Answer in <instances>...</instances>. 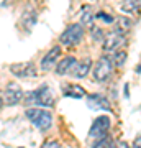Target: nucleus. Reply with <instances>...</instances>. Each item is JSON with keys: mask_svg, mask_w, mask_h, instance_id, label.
Returning <instances> with one entry per match:
<instances>
[{"mask_svg": "<svg viewBox=\"0 0 141 148\" xmlns=\"http://www.w3.org/2000/svg\"><path fill=\"white\" fill-rule=\"evenodd\" d=\"M76 64H77L76 58H74V56H67V58H64L63 61L56 66V73L58 74H66V73H69L71 69H74Z\"/></svg>", "mask_w": 141, "mask_h": 148, "instance_id": "obj_11", "label": "nucleus"}, {"mask_svg": "<svg viewBox=\"0 0 141 148\" xmlns=\"http://www.w3.org/2000/svg\"><path fill=\"white\" fill-rule=\"evenodd\" d=\"M82 36H84L82 27L79 23H74V25H71V27H67L64 30V33L61 35V43L66 45V46H74V45L80 43Z\"/></svg>", "mask_w": 141, "mask_h": 148, "instance_id": "obj_4", "label": "nucleus"}, {"mask_svg": "<svg viewBox=\"0 0 141 148\" xmlns=\"http://www.w3.org/2000/svg\"><path fill=\"white\" fill-rule=\"evenodd\" d=\"M97 16H99V18H104V20H107V21H112V20H113L110 15H105V13H97Z\"/></svg>", "mask_w": 141, "mask_h": 148, "instance_id": "obj_24", "label": "nucleus"}, {"mask_svg": "<svg viewBox=\"0 0 141 148\" xmlns=\"http://www.w3.org/2000/svg\"><path fill=\"white\" fill-rule=\"evenodd\" d=\"M125 45V38H123V33L120 32H112L108 33L104 40V51H116L120 49V46Z\"/></svg>", "mask_w": 141, "mask_h": 148, "instance_id": "obj_7", "label": "nucleus"}, {"mask_svg": "<svg viewBox=\"0 0 141 148\" xmlns=\"http://www.w3.org/2000/svg\"><path fill=\"white\" fill-rule=\"evenodd\" d=\"M10 71L18 77H35L36 76V69L31 63H20L10 66Z\"/></svg>", "mask_w": 141, "mask_h": 148, "instance_id": "obj_8", "label": "nucleus"}, {"mask_svg": "<svg viewBox=\"0 0 141 148\" xmlns=\"http://www.w3.org/2000/svg\"><path fill=\"white\" fill-rule=\"evenodd\" d=\"M64 95L66 97H74V99H80L85 95V90L77 84H67L64 87Z\"/></svg>", "mask_w": 141, "mask_h": 148, "instance_id": "obj_13", "label": "nucleus"}, {"mask_svg": "<svg viewBox=\"0 0 141 148\" xmlns=\"http://www.w3.org/2000/svg\"><path fill=\"white\" fill-rule=\"evenodd\" d=\"M2 104H3V99H2V94H0V107H2Z\"/></svg>", "mask_w": 141, "mask_h": 148, "instance_id": "obj_25", "label": "nucleus"}, {"mask_svg": "<svg viewBox=\"0 0 141 148\" xmlns=\"http://www.w3.org/2000/svg\"><path fill=\"white\" fill-rule=\"evenodd\" d=\"M108 128H110V117L100 115L94 120L92 127H90L89 135L90 137H95V138H100V137H104V135H107Z\"/></svg>", "mask_w": 141, "mask_h": 148, "instance_id": "obj_6", "label": "nucleus"}, {"mask_svg": "<svg viewBox=\"0 0 141 148\" xmlns=\"http://www.w3.org/2000/svg\"><path fill=\"white\" fill-rule=\"evenodd\" d=\"M92 36H95V38H94L95 41H99V40H102V36H104V33H102V30H99V28H95L94 32H92Z\"/></svg>", "mask_w": 141, "mask_h": 148, "instance_id": "obj_22", "label": "nucleus"}, {"mask_svg": "<svg viewBox=\"0 0 141 148\" xmlns=\"http://www.w3.org/2000/svg\"><path fill=\"white\" fill-rule=\"evenodd\" d=\"M23 23L26 27H33L36 23V12L35 10H26L23 13Z\"/></svg>", "mask_w": 141, "mask_h": 148, "instance_id": "obj_18", "label": "nucleus"}, {"mask_svg": "<svg viewBox=\"0 0 141 148\" xmlns=\"http://www.w3.org/2000/svg\"><path fill=\"white\" fill-rule=\"evenodd\" d=\"M26 104H40L43 107H52L54 106V95H52L51 89L46 84L38 87L36 90H33L31 94L26 95L25 99Z\"/></svg>", "mask_w": 141, "mask_h": 148, "instance_id": "obj_1", "label": "nucleus"}, {"mask_svg": "<svg viewBox=\"0 0 141 148\" xmlns=\"http://www.w3.org/2000/svg\"><path fill=\"white\" fill-rule=\"evenodd\" d=\"M110 148H130L128 145H126V142H121V140H118V142H113L112 143V147Z\"/></svg>", "mask_w": 141, "mask_h": 148, "instance_id": "obj_21", "label": "nucleus"}, {"mask_svg": "<svg viewBox=\"0 0 141 148\" xmlns=\"http://www.w3.org/2000/svg\"><path fill=\"white\" fill-rule=\"evenodd\" d=\"M87 104H89L90 109H104V110H108L110 109V102L107 101V97H104V95H100V94L89 95Z\"/></svg>", "mask_w": 141, "mask_h": 148, "instance_id": "obj_10", "label": "nucleus"}, {"mask_svg": "<svg viewBox=\"0 0 141 148\" xmlns=\"http://www.w3.org/2000/svg\"><path fill=\"white\" fill-rule=\"evenodd\" d=\"M90 64H92L90 59H84V61L77 63L72 69V74L76 76V77H85L87 73H89V69H90Z\"/></svg>", "mask_w": 141, "mask_h": 148, "instance_id": "obj_12", "label": "nucleus"}, {"mask_svg": "<svg viewBox=\"0 0 141 148\" xmlns=\"http://www.w3.org/2000/svg\"><path fill=\"white\" fill-rule=\"evenodd\" d=\"M41 148H61V145H59L58 142H52V140H49V142L43 143Z\"/></svg>", "mask_w": 141, "mask_h": 148, "instance_id": "obj_20", "label": "nucleus"}, {"mask_svg": "<svg viewBox=\"0 0 141 148\" xmlns=\"http://www.w3.org/2000/svg\"><path fill=\"white\" fill-rule=\"evenodd\" d=\"M112 73H113V63H112V59L107 58V56H102L94 66V79L97 82L108 81Z\"/></svg>", "mask_w": 141, "mask_h": 148, "instance_id": "obj_3", "label": "nucleus"}, {"mask_svg": "<svg viewBox=\"0 0 141 148\" xmlns=\"http://www.w3.org/2000/svg\"><path fill=\"white\" fill-rule=\"evenodd\" d=\"M133 148H141V135L135 138V142H133Z\"/></svg>", "mask_w": 141, "mask_h": 148, "instance_id": "obj_23", "label": "nucleus"}, {"mask_svg": "<svg viewBox=\"0 0 141 148\" xmlns=\"http://www.w3.org/2000/svg\"><path fill=\"white\" fill-rule=\"evenodd\" d=\"M131 25H133V21H131L130 18H126V16H120V18L116 20V32H120V33L130 32Z\"/></svg>", "mask_w": 141, "mask_h": 148, "instance_id": "obj_15", "label": "nucleus"}, {"mask_svg": "<svg viewBox=\"0 0 141 148\" xmlns=\"http://www.w3.org/2000/svg\"><path fill=\"white\" fill-rule=\"evenodd\" d=\"M121 10L126 13H136L141 10V0H123L121 2Z\"/></svg>", "mask_w": 141, "mask_h": 148, "instance_id": "obj_14", "label": "nucleus"}, {"mask_svg": "<svg viewBox=\"0 0 141 148\" xmlns=\"http://www.w3.org/2000/svg\"><path fill=\"white\" fill-rule=\"evenodd\" d=\"M26 117L40 130H48L52 123V115L48 110H43V109H28L26 110Z\"/></svg>", "mask_w": 141, "mask_h": 148, "instance_id": "obj_2", "label": "nucleus"}, {"mask_svg": "<svg viewBox=\"0 0 141 148\" xmlns=\"http://www.w3.org/2000/svg\"><path fill=\"white\" fill-rule=\"evenodd\" d=\"M59 54H61V48H59V46L51 48V49L46 53V56L41 59V69H43V71L51 69L52 66L56 64V61H58V58H59Z\"/></svg>", "mask_w": 141, "mask_h": 148, "instance_id": "obj_9", "label": "nucleus"}, {"mask_svg": "<svg viewBox=\"0 0 141 148\" xmlns=\"http://www.w3.org/2000/svg\"><path fill=\"white\" fill-rule=\"evenodd\" d=\"M80 21H82V25H87V27H92L94 25V12H92L90 7H84L82 8Z\"/></svg>", "mask_w": 141, "mask_h": 148, "instance_id": "obj_16", "label": "nucleus"}, {"mask_svg": "<svg viewBox=\"0 0 141 148\" xmlns=\"http://www.w3.org/2000/svg\"><path fill=\"white\" fill-rule=\"evenodd\" d=\"M21 97H23V90H21L20 86L15 84V82L7 84L5 92H3V101H5L7 106H16L21 101Z\"/></svg>", "mask_w": 141, "mask_h": 148, "instance_id": "obj_5", "label": "nucleus"}, {"mask_svg": "<svg viewBox=\"0 0 141 148\" xmlns=\"http://www.w3.org/2000/svg\"><path fill=\"white\" fill-rule=\"evenodd\" d=\"M112 59V63L115 64V66H123L125 64V61H126V53L125 51H116L115 54H113V58H110Z\"/></svg>", "mask_w": 141, "mask_h": 148, "instance_id": "obj_19", "label": "nucleus"}, {"mask_svg": "<svg viewBox=\"0 0 141 148\" xmlns=\"http://www.w3.org/2000/svg\"><path fill=\"white\" fill-rule=\"evenodd\" d=\"M112 138L108 137V135H104V137L97 138L94 143H92V148H110L112 147Z\"/></svg>", "mask_w": 141, "mask_h": 148, "instance_id": "obj_17", "label": "nucleus"}]
</instances>
